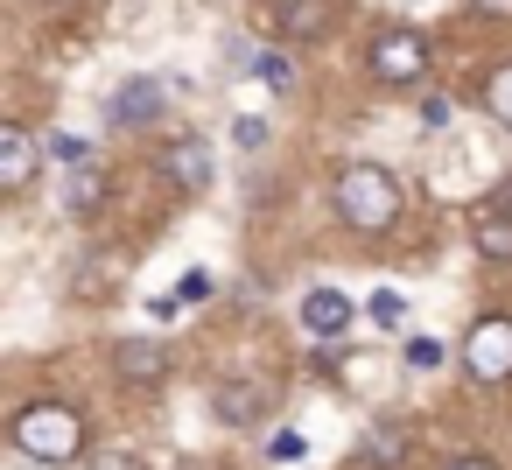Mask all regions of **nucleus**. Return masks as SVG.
<instances>
[{
	"mask_svg": "<svg viewBox=\"0 0 512 470\" xmlns=\"http://www.w3.org/2000/svg\"><path fill=\"white\" fill-rule=\"evenodd\" d=\"M337 218H344L351 232H386V225L400 218V183H393V169L351 162V169L337 176Z\"/></svg>",
	"mask_w": 512,
	"mask_h": 470,
	"instance_id": "f257e3e1",
	"label": "nucleus"
},
{
	"mask_svg": "<svg viewBox=\"0 0 512 470\" xmlns=\"http://www.w3.org/2000/svg\"><path fill=\"white\" fill-rule=\"evenodd\" d=\"M15 449L36 456V463H71V456L85 449V421H78V407H64V400H36V407H22V414H15Z\"/></svg>",
	"mask_w": 512,
	"mask_h": 470,
	"instance_id": "f03ea898",
	"label": "nucleus"
},
{
	"mask_svg": "<svg viewBox=\"0 0 512 470\" xmlns=\"http://www.w3.org/2000/svg\"><path fill=\"white\" fill-rule=\"evenodd\" d=\"M463 372L477 386H498L512 379V316H477L470 337H463Z\"/></svg>",
	"mask_w": 512,
	"mask_h": 470,
	"instance_id": "7ed1b4c3",
	"label": "nucleus"
},
{
	"mask_svg": "<svg viewBox=\"0 0 512 470\" xmlns=\"http://www.w3.org/2000/svg\"><path fill=\"white\" fill-rule=\"evenodd\" d=\"M421 71H428L421 29H386V36L372 43V78H379V85H414Z\"/></svg>",
	"mask_w": 512,
	"mask_h": 470,
	"instance_id": "20e7f679",
	"label": "nucleus"
},
{
	"mask_svg": "<svg viewBox=\"0 0 512 470\" xmlns=\"http://www.w3.org/2000/svg\"><path fill=\"white\" fill-rule=\"evenodd\" d=\"M162 169H169V183H176L183 197H204V183H211V148H204V141H169V148H162Z\"/></svg>",
	"mask_w": 512,
	"mask_h": 470,
	"instance_id": "39448f33",
	"label": "nucleus"
},
{
	"mask_svg": "<svg viewBox=\"0 0 512 470\" xmlns=\"http://www.w3.org/2000/svg\"><path fill=\"white\" fill-rule=\"evenodd\" d=\"M302 330L309 337H344L351 330V295L344 288H309L302 295Z\"/></svg>",
	"mask_w": 512,
	"mask_h": 470,
	"instance_id": "423d86ee",
	"label": "nucleus"
},
{
	"mask_svg": "<svg viewBox=\"0 0 512 470\" xmlns=\"http://www.w3.org/2000/svg\"><path fill=\"white\" fill-rule=\"evenodd\" d=\"M36 183V134H22V127H0V190H29Z\"/></svg>",
	"mask_w": 512,
	"mask_h": 470,
	"instance_id": "0eeeda50",
	"label": "nucleus"
},
{
	"mask_svg": "<svg viewBox=\"0 0 512 470\" xmlns=\"http://www.w3.org/2000/svg\"><path fill=\"white\" fill-rule=\"evenodd\" d=\"M211 407H218V421L246 428V421H260V414H267V386H260V379H225V386L211 393Z\"/></svg>",
	"mask_w": 512,
	"mask_h": 470,
	"instance_id": "6e6552de",
	"label": "nucleus"
},
{
	"mask_svg": "<svg viewBox=\"0 0 512 470\" xmlns=\"http://www.w3.org/2000/svg\"><path fill=\"white\" fill-rule=\"evenodd\" d=\"M470 232H477V253L512 260V204H505V197H484L477 218H470Z\"/></svg>",
	"mask_w": 512,
	"mask_h": 470,
	"instance_id": "1a4fd4ad",
	"label": "nucleus"
},
{
	"mask_svg": "<svg viewBox=\"0 0 512 470\" xmlns=\"http://www.w3.org/2000/svg\"><path fill=\"white\" fill-rule=\"evenodd\" d=\"M155 113H162V85H155V78H134L127 92L106 99V120H113V127H141V120H155Z\"/></svg>",
	"mask_w": 512,
	"mask_h": 470,
	"instance_id": "9d476101",
	"label": "nucleus"
},
{
	"mask_svg": "<svg viewBox=\"0 0 512 470\" xmlns=\"http://www.w3.org/2000/svg\"><path fill=\"white\" fill-rule=\"evenodd\" d=\"M113 365H120L134 386H155V379L169 372V351H162V344H148V337H120V344H113Z\"/></svg>",
	"mask_w": 512,
	"mask_h": 470,
	"instance_id": "9b49d317",
	"label": "nucleus"
},
{
	"mask_svg": "<svg viewBox=\"0 0 512 470\" xmlns=\"http://www.w3.org/2000/svg\"><path fill=\"white\" fill-rule=\"evenodd\" d=\"M330 0H281V36H323L330 29Z\"/></svg>",
	"mask_w": 512,
	"mask_h": 470,
	"instance_id": "f8f14e48",
	"label": "nucleus"
},
{
	"mask_svg": "<svg viewBox=\"0 0 512 470\" xmlns=\"http://www.w3.org/2000/svg\"><path fill=\"white\" fill-rule=\"evenodd\" d=\"M365 309H372V323H379V330H400V323H407V295H400V288H379Z\"/></svg>",
	"mask_w": 512,
	"mask_h": 470,
	"instance_id": "ddd939ff",
	"label": "nucleus"
},
{
	"mask_svg": "<svg viewBox=\"0 0 512 470\" xmlns=\"http://www.w3.org/2000/svg\"><path fill=\"white\" fill-rule=\"evenodd\" d=\"M484 106H491V120H505V127H512V64H505V71H491Z\"/></svg>",
	"mask_w": 512,
	"mask_h": 470,
	"instance_id": "4468645a",
	"label": "nucleus"
},
{
	"mask_svg": "<svg viewBox=\"0 0 512 470\" xmlns=\"http://www.w3.org/2000/svg\"><path fill=\"white\" fill-rule=\"evenodd\" d=\"M400 449H407L400 428H372V435H365V463H400Z\"/></svg>",
	"mask_w": 512,
	"mask_h": 470,
	"instance_id": "2eb2a0df",
	"label": "nucleus"
},
{
	"mask_svg": "<svg viewBox=\"0 0 512 470\" xmlns=\"http://www.w3.org/2000/svg\"><path fill=\"white\" fill-rule=\"evenodd\" d=\"M64 204H71V211H92V204H99V176H92V169H85V176H71Z\"/></svg>",
	"mask_w": 512,
	"mask_h": 470,
	"instance_id": "dca6fc26",
	"label": "nucleus"
},
{
	"mask_svg": "<svg viewBox=\"0 0 512 470\" xmlns=\"http://www.w3.org/2000/svg\"><path fill=\"white\" fill-rule=\"evenodd\" d=\"M260 78H267V85H274V92H281V85H295V64H288V57H274V50H267V57H260Z\"/></svg>",
	"mask_w": 512,
	"mask_h": 470,
	"instance_id": "f3484780",
	"label": "nucleus"
},
{
	"mask_svg": "<svg viewBox=\"0 0 512 470\" xmlns=\"http://www.w3.org/2000/svg\"><path fill=\"white\" fill-rule=\"evenodd\" d=\"M407 365H414V372H435V365H442V344L414 337V344H407Z\"/></svg>",
	"mask_w": 512,
	"mask_h": 470,
	"instance_id": "a211bd4d",
	"label": "nucleus"
},
{
	"mask_svg": "<svg viewBox=\"0 0 512 470\" xmlns=\"http://www.w3.org/2000/svg\"><path fill=\"white\" fill-rule=\"evenodd\" d=\"M50 155H57V162H85V155H92V148H85V141H78V134H50Z\"/></svg>",
	"mask_w": 512,
	"mask_h": 470,
	"instance_id": "6ab92c4d",
	"label": "nucleus"
},
{
	"mask_svg": "<svg viewBox=\"0 0 512 470\" xmlns=\"http://www.w3.org/2000/svg\"><path fill=\"white\" fill-rule=\"evenodd\" d=\"M232 141L253 155V148H267V127H260V120H239V127H232Z\"/></svg>",
	"mask_w": 512,
	"mask_h": 470,
	"instance_id": "aec40b11",
	"label": "nucleus"
},
{
	"mask_svg": "<svg viewBox=\"0 0 512 470\" xmlns=\"http://www.w3.org/2000/svg\"><path fill=\"white\" fill-rule=\"evenodd\" d=\"M267 449H274V463H295V456H302V435H295V428H281Z\"/></svg>",
	"mask_w": 512,
	"mask_h": 470,
	"instance_id": "412c9836",
	"label": "nucleus"
},
{
	"mask_svg": "<svg viewBox=\"0 0 512 470\" xmlns=\"http://www.w3.org/2000/svg\"><path fill=\"white\" fill-rule=\"evenodd\" d=\"M421 120H428V127H449V120H456V99H428Z\"/></svg>",
	"mask_w": 512,
	"mask_h": 470,
	"instance_id": "4be33fe9",
	"label": "nucleus"
},
{
	"mask_svg": "<svg viewBox=\"0 0 512 470\" xmlns=\"http://www.w3.org/2000/svg\"><path fill=\"white\" fill-rule=\"evenodd\" d=\"M449 470H498V463H491V456H456Z\"/></svg>",
	"mask_w": 512,
	"mask_h": 470,
	"instance_id": "5701e85b",
	"label": "nucleus"
}]
</instances>
